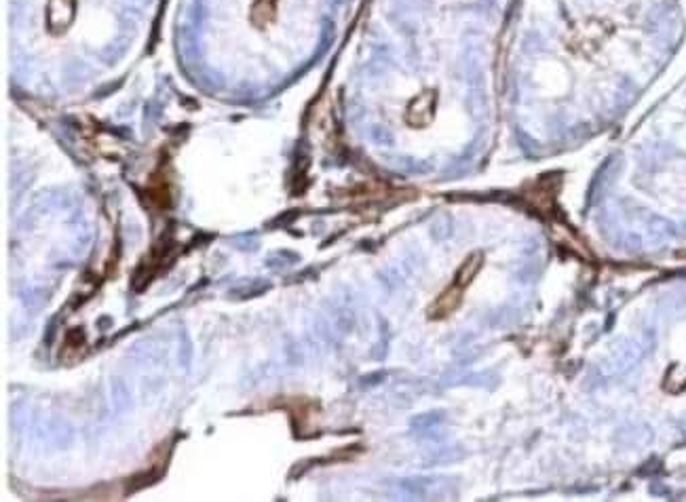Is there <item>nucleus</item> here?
Instances as JSON below:
<instances>
[{
	"mask_svg": "<svg viewBox=\"0 0 686 502\" xmlns=\"http://www.w3.org/2000/svg\"><path fill=\"white\" fill-rule=\"evenodd\" d=\"M480 262H482L480 256H475V258L467 260V262L459 268V273H456L454 281L446 287V292L433 302L431 311H429V317H433V319H446V317H450V315L456 311V308H459L467 285L473 281L475 275H478Z\"/></svg>",
	"mask_w": 686,
	"mask_h": 502,
	"instance_id": "1",
	"label": "nucleus"
}]
</instances>
